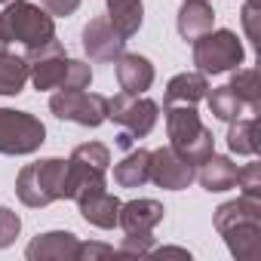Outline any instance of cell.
Here are the masks:
<instances>
[{
	"label": "cell",
	"mask_w": 261,
	"mask_h": 261,
	"mask_svg": "<svg viewBox=\"0 0 261 261\" xmlns=\"http://www.w3.org/2000/svg\"><path fill=\"white\" fill-rule=\"evenodd\" d=\"M166 133H169V148L194 166H200L209 154H215L212 129L203 126L197 105H166Z\"/></svg>",
	"instance_id": "6da1fadb"
},
{
	"label": "cell",
	"mask_w": 261,
	"mask_h": 261,
	"mask_svg": "<svg viewBox=\"0 0 261 261\" xmlns=\"http://www.w3.org/2000/svg\"><path fill=\"white\" fill-rule=\"evenodd\" d=\"M65 181H68V160L46 157L40 163L22 166L16 175V194L25 206L43 209L56 200H65Z\"/></svg>",
	"instance_id": "7a4b0ae2"
},
{
	"label": "cell",
	"mask_w": 261,
	"mask_h": 261,
	"mask_svg": "<svg viewBox=\"0 0 261 261\" xmlns=\"http://www.w3.org/2000/svg\"><path fill=\"white\" fill-rule=\"evenodd\" d=\"M0 28H4V34H7L10 43L16 40L25 49L40 46V43H46V40L56 37L53 16L43 7L31 4V0H7L4 13H0Z\"/></svg>",
	"instance_id": "3957f363"
},
{
	"label": "cell",
	"mask_w": 261,
	"mask_h": 261,
	"mask_svg": "<svg viewBox=\"0 0 261 261\" xmlns=\"http://www.w3.org/2000/svg\"><path fill=\"white\" fill-rule=\"evenodd\" d=\"M243 59H246V49L230 28L206 31L203 37L194 40V65L206 77L209 74H227V71L240 68Z\"/></svg>",
	"instance_id": "277c9868"
},
{
	"label": "cell",
	"mask_w": 261,
	"mask_h": 261,
	"mask_svg": "<svg viewBox=\"0 0 261 261\" xmlns=\"http://www.w3.org/2000/svg\"><path fill=\"white\" fill-rule=\"evenodd\" d=\"M46 142V126L40 117L16 108H0V154L7 157H25L40 151Z\"/></svg>",
	"instance_id": "5b68a950"
},
{
	"label": "cell",
	"mask_w": 261,
	"mask_h": 261,
	"mask_svg": "<svg viewBox=\"0 0 261 261\" xmlns=\"http://www.w3.org/2000/svg\"><path fill=\"white\" fill-rule=\"evenodd\" d=\"M49 111L59 120L95 129L108 120V98L98 92H86V89H59L49 98Z\"/></svg>",
	"instance_id": "8992f818"
},
{
	"label": "cell",
	"mask_w": 261,
	"mask_h": 261,
	"mask_svg": "<svg viewBox=\"0 0 261 261\" xmlns=\"http://www.w3.org/2000/svg\"><path fill=\"white\" fill-rule=\"evenodd\" d=\"M108 120L120 123L126 133H133L136 139H145V136L154 133V126L160 120V105L145 98V95L117 92L114 98H108Z\"/></svg>",
	"instance_id": "52a82bcc"
},
{
	"label": "cell",
	"mask_w": 261,
	"mask_h": 261,
	"mask_svg": "<svg viewBox=\"0 0 261 261\" xmlns=\"http://www.w3.org/2000/svg\"><path fill=\"white\" fill-rule=\"evenodd\" d=\"M25 62H28V80L34 83V89L46 92V89L62 86L68 56H65V46H62L59 37H53V40H46L40 46H31L25 53Z\"/></svg>",
	"instance_id": "ba28073f"
},
{
	"label": "cell",
	"mask_w": 261,
	"mask_h": 261,
	"mask_svg": "<svg viewBox=\"0 0 261 261\" xmlns=\"http://www.w3.org/2000/svg\"><path fill=\"white\" fill-rule=\"evenodd\" d=\"M194 178H197V166L188 163L172 148L151 151V181L157 188H163V191H185V188H191Z\"/></svg>",
	"instance_id": "9c48e42d"
},
{
	"label": "cell",
	"mask_w": 261,
	"mask_h": 261,
	"mask_svg": "<svg viewBox=\"0 0 261 261\" xmlns=\"http://www.w3.org/2000/svg\"><path fill=\"white\" fill-rule=\"evenodd\" d=\"M126 40L117 34V28L108 22V16L101 19H89V25L83 28V53L92 62H117L123 56Z\"/></svg>",
	"instance_id": "30bf717a"
},
{
	"label": "cell",
	"mask_w": 261,
	"mask_h": 261,
	"mask_svg": "<svg viewBox=\"0 0 261 261\" xmlns=\"http://www.w3.org/2000/svg\"><path fill=\"white\" fill-rule=\"evenodd\" d=\"M77 246L80 240L71 230H49V233L34 237L25 255L28 261H77Z\"/></svg>",
	"instance_id": "8fae6325"
},
{
	"label": "cell",
	"mask_w": 261,
	"mask_h": 261,
	"mask_svg": "<svg viewBox=\"0 0 261 261\" xmlns=\"http://www.w3.org/2000/svg\"><path fill=\"white\" fill-rule=\"evenodd\" d=\"M157 71L151 65L148 56H139V53H123L117 59V80H120V89L129 92V95H145L154 83Z\"/></svg>",
	"instance_id": "7c38bea8"
},
{
	"label": "cell",
	"mask_w": 261,
	"mask_h": 261,
	"mask_svg": "<svg viewBox=\"0 0 261 261\" xmlns=\"http://www.w3.org/2000/svg\"><path fill=\"white\" fill-rule=\"evenodd\" d=\"M163 215H166V209L157 200H129V203H120L117 224L126 233H151L163 221Z\"/></svg>",
	"instance_id": "4fadbf2b"
},
{
	"label": "cell",
	"mask_w": 261,
	"mask_h": 261,
	"mask_svg": "<svg viewBox=\"0 0 261 261\" xmlns=\"http://www.w3.org/2000/svg\"><path fill=\"white\" fill-rule=\"evenodd\" d=\"M77 209L83 215V221H89L92 227H101V230H111L117 227V215H120V200L114 194H108L105 188L101 191H89L77 200Z\"/></svg>",
	"instance_id": "5bb4252c"
},
{
	"label": "cell",
	"mask_w": 261,
	"mask_h": 261,
	"mask_svg": "<svg viewBox=\"0 0 261 261\" xmlns=\"http://www.w3.org/2000/svg\"><path fill=\"white\" fill-rule=\"evenodd\" d=\"M206 92H209L206 74H200V71H185V74H175V77L166 83L163 105H197V101L206 98Z\"/></svg>",
	"instance_id": "9a60e30c"
},
{
	"label": "cell",
	"mask_w": 261,
	"mask_h": 261,
	"mask_svg": "<svg viewBox=\"0 0 261 261\" xmlns=\"http://www.w3.org/2000/svg\"><path fill=\"white\" fill-rule=\"evenodd\" d=\"M237 172H240V166H237L230 157L209 154V157L200 163L197 178H200V185H203L209 194H221V191L237 188Z\"/></svg>",
	"instance_id": "2e32d148"
},
{
	"label": "cell",
	"mask_w": 261,
	"mask_h": 261,
	"mask_svg": "<svg viewBox=\"0 0 261 261\" xmlns=\"http://www.w3.org/2000/svg\"><path fill=\"white\" fill-rule=\"evenodd\" d=\"M215 230L224 233L237 224H246V221H261V197H246L240 194L237 200H227L215 209Z\"/></svg>",
	"instance_id": "e0dca14e"
},
{
	"label": "cell",
	"mask_w": 261,
	"mask_h": 261,
	"mask_svg": "<svg viewBox=\"0 0 261 261\" xmlns=\"http://www.w3.org/2000/svg\"><path fill=\"white\" fill-rule=\"evenodd\" d=\"M215 25V10L209 0H185V7L178 10V34L185 40H197Z\"/></svg>",
	"instance_id": "ac0fdd59"
},
{
	"label": "cell",
	"mask_w": 261,
	"mask_h": 261,
	"mask_svg": "<svg viewBox=\"0 0 261 261\" xmlns=\"http://www.w3.org/2000/svg\"><path fill=\"white\" fill-rule=\"evenodd\" d=\"M230 255L240 258V261H255L261 258V221H246V224H237L230 230L221 233Z\"/></svg>",
	"instance_id": "d6986e66"
},
{
	"label": "cell",
	"mask_w": 261,
	"mask_h": 261,
	"mask_svg": "<svg viewBox=\"0 0 261 261\" xmlns=\"http://www.w3.org/2000/svg\"><path fill=\"white\" fill-rule=\"evenodd\" d=\"M114 181L120 188H142L151 181V151L136 148L114 166Z\"/></svg>",
	"instance_id": "ffe728a7"
},
{
	"label": "cell",
	"mask_w": 261,
	"mask_h": 261,
	"mask_svg": "<svg viewBox=\"0 0 261 261\" xmlns=\"http://www.w3.org/2000/svg\"><path fill=\"white\" fill-rule=\"evenodd\" d=\"M108 22L123 40H129L133 34H139L145 22V4L142 0H108Z\"/></svg>",
	"instance_id": "44dd1931"
},
{
	"label": "cell",
	"mask_w": 261,
	"mask_h": 261,
	"mask_svg": "<svg viewBox=\"0 0 261 261\" xmlns=\"http://www.w3.org/2000/svg\"><path fill=\"white\" fill-rule=\"evenodd\" d=\"M227 148H230L237 157H255V154H258V120H255V114H252V117H237V120H230Z\"/></svg>",
	"instance_id": "7402d4cb"
},
{
	"label": "cell",
	"mask_w": 261,
	"mask_h": 261,
	"mask_svg": "<svg viewBox=\"0 0 261 261\" xmlns=\"http://www.w3.org/2000/svg\"><path fill=\"white\" fill-rule=\"evenodd\" d=\"M28 83V62L25 56L4 53L0 56V95H19Z\"/></svg>",
	"instance_id": "603a6c76"
},
{
	"label": "cell",
	"mask_w": 261,
	"mask_h": 261,
	"mask_svg": "<svg viewBox=\"0 0 261 261\" xmlns=\"http://www.w3.org/2000/svg\"><path fill=\"white\" fill-rule=\"evenodd\" d=\"M233 95L246 105V114H258L261 108V89H258V74L255 68H233V77L227 83Z\"/></svg>",
	"instance_id": "cb8c5ba5"
},
{
	"label": "cell",
	"mask_w": 261,
	"mask_h": 261,
	"mask_svg": "<svg viewBox=\"0 0 261 261\" xmlns=\"http://www.w3.org/2000/svg\"><path fill=\"white\" fill-rule=\"evenodd\" d=\"M206 101H209L212 117H218V120H224V123H230V120H237V117L246 114V105L233 95L230 86H215V89H209V92H206Z\"/></svg>",
	"instance_id": "d4e9b609"
},
{
	"label": "cell",
	"mask_w": 261,
	"mask_h": 261,
	"mask_svg": "<svg viewBox=\"0 0 261 261\" xmlns=\"http://www.w3.org/2000/svg\"><path fill=\"white\" fill-rule=\"evenodd\" d=\"M71 160H80V163L95 166V169H101V172H108V169H111V151H108V145H101V142L77 145V148H74V154H71Z\"/></svg>",
	"instance_id": "484cf974"
},
{
	"label": "cell",
	"mask_w": 261,
	"mask_h": 261,
	"mask_svg": "<svg viewBox=\"0 0 261 261\" xmlns=\"http://www.w3.org/2000/svg\"><path fill=\"white\" fill-rule=\"evenodd\" d=\"M89 83H92V68H89L86 62H80V59H68V65H65V80H62L59 89H86Z\"/></svg>",
	"instance_id": "4316f807"
},
{
	"label": "cell",
	"mask_w": 261,
	"mask_h": 261,
	"mask_svg": "<svg viewBox=\"0 0 261 261\" xmlns=\"http://www.w3.org/2000/svg\"><path fill=\"white\" fill-rule=\"evenodd\" d=\"M19 233H22V218H19V212H13V209L4 206V209H0V249L13 246Z\"/></svg>",
	"instance_id": "83f0119b"
},
{
	"label": "cell",
	"mask_w": 261,
	"mask_h": 261,
	"mask_svg": "<svg viewBox=\"0 0 261 261\" xmlns=\"http://www.w3.org/2000/svg\"><path fill=\"white\" fill-rule=\"evenodd\" d=\"M237 188L246 197H261V163H246L237 172Z\"/></svg>",
	"instance_id": "f1b7e54d"
},
{
	"label": "cell",
	"mask_w": 261,
	"mask_h": 261,
	"mask_svg": "<svg viewBox=\"0 0 261 261\" xmlns=\"http://www.w3.org/2000/svg\"><path fill=\"white\" fill-rule=\"evenodd\" d=\"M154 249V237L151 233H126L117 255H151Z\"/></svg>",
	"instance_id": "f546056e"
},
{
	"label": "cell",
	"mask_w": 261,
	"mask_h": 261,
	"mask_svg": "<svg viewBox=\"0 0 261 261\" xmlns=\"http://www.w3.org/2000/svg\"><path fill=\"white\" fill-rule=\"evenodd\" d=\"M114 246L108 243H80L77 246V261H95V258H111Z\"/></svg>",
	"instance_id": "4dcf8cb0"
},
{
	"label": "cell",
	"mask_w": 261,
	"mask_h": 261,
	"mask_svg": "<svg viewBox=\"0 0 261 261\" xmlns=\"http://www.w3.org/2000/svg\"><path fill=\"white\" fill-rule=\"evenodd\" d=\"M40 7L56 19H65V16H74L77 13V7H80V0H40Z\"/></svg>",
	"instance_id": "1f68e13d"
},
{
	"label": "cell",
	"mask_w": 261,
	"mask_h": 261,
	"mask_svg": "<svg viewBox=\"0 0 261 261\" xmlns=\"http://www.w3.org/2000/svg\"><path fill=\"white\" fill-rule=\"evenodd\" d=\"M243 28H246V37L252 43H258V28H255V19H258V0H246L243 4Z\"/></svg>",
	"instance_id": "d6a6232c"
},
{
	"label": "cell",
	"mask_w": 261,
	"mask_h": 261,
	"mask_svg": "<svg viewBox=\"0 0 261 261\" xmlns=\"http://www.w3.org/2000/svg\"><path fill=\"white\" fill-rule=\"evenodd\" d=\"M151 255L163 258V255H175V258H191L188 249H178V246H163V249H151Z\"/></svg>",
	"instance_id": "836d02e7"
},
{
	"label": "cell",
	"mask_w": 261,
	"mask_h": 261,
	"mask_svg": "<svg viewBox=\"0 0 261 261\" xmlns=\"http://www.w3.org/2000/svg\"><path fill=\"white\" fill-rule=\"evenodd\" d=\"M133 142H136V136H133V133H126V129L117 136V148H123V151H133Z\"/></svg>",
	"instance_id": "e575fe53"
},
{
	"label": "cell",
	"mask_w": 261,
	"mask_h": 261,
	"mask_svg": "<svg viewBox=\"0 0 261 261\" xmlns=\"http://www.w3.org/2000/svg\"><path fill=\"white\" fill-rule=\"evenodd\" d=\"M10 49V40H7V34H4V28H0V56H4Z\"/></svg>",
	"instance_id": "d590c367"
},
{
	"label": "cell",
	"mask_w": 261,
	"mask_h": 261,
	"mask_svg": "<svg viewBox=\"0 0 261 261\" xmlns=\"http://www.w3.org/2000/svg\"><path fill=\"white\" fill-rule=\"evenodd\" d=\"M0 4H7V0H0Z\"/></svg>",
	"instance_id": "8d00e7d4"
}]
</instances>
